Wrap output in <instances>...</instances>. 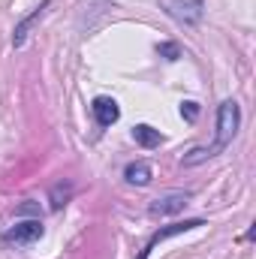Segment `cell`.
<instances>
[{
    "instance_id": "30bf717a",
    "label": "cell",
    "mask_w": 256,
    "mask_h": 259,
    "mask_svg": "<svg viewBox=\"0 0 256 259\" xmlns=\"http://www.w3.org/2000/svg\"><path fill=\"white\" fill-rule=\"evenodd\" d=\"M160 52H163V55H169V61H175V58H178V49H175V46H160Z\"/></svg>"
},
{
    "instance_id": "ba28073f",
    "label": "cell",
    "mask_w": 256,
    "mask_h": 259,
    "mask_svg": "<svg viewBox=\"0 0 256 259\" xmlns=\"http://www.w3.org/2000/svg\"><path fill=\"white\" fill-rule=\"evenodd\" d=\"M46 6H49V3H42V6H39V9H36V12H33L30 18H27V21H21V24L15 27V36H12V42H15V46H21V42H24V36H27V30H30V24H33V21H36V18H39V15L46 12Z\"/></svg>"
},
{
    "instance_id": "9c48e42d",
    "label": "cell",
    "mask_w": 256,
    "mask_h": 259,
    "mask_svg": "<svg viewBox=\"0 0 256 259\" xmlns=\"http://www.w3.org/2000/svg\"><path fill=\"white\" fill-rule=\"evenodd\" d=\"M181 115H184L187 121H196V115H199V109H196V103H184V106H181Z\"/></svg>"
},
{
    "instance_id": "8992f818",
    "label": "cell",
    "mask_w": 256,
    "mask_h": 259,
    "mask_svg": "<svg viewBox=\"0 0 256 259\" xmlns=\"http://www.w3.org/2000/svg\"><path fill=\"white\" fill-rule=\"evenodd\" d=\"M133 139L142 145V148H157L160 142H163V136H160V130L148 127V124H139V127H133Z\"/></svg>"
},
{
    "instance_id": "7a4b0ae2",
    "label": "cell",
    "mask_w": 256,
    "mask_h": 259,
    "mask_svg": "<svg viewBox=\"0 0 256 259\" xmlns=\"http://www.w3.org/2000/svg\"><path fill=\"white\" fill-rule=\"evenodd\" d=\"M196 226H205V223H202V220H184V223H172V226H166V229L154 232V235H151V241L145 244V250H142V256H139V259H148V253H151L160 241H166V238H172V235H181V232H190V229H196Z\"/></svg>"
},
{
    "instance_id": "277c9868",
    "label": "cell",
    "mask_w": 256,
    "mask_h": 259,
    "mask_svg": "<svg viewBox=\"0 0 256 259\" xmlns=\"http://www.w3.org/2000/svg\"><path fill=\"white\" fill-rule=\"evenodd\" d=\"M39 235H42V223H39V220H27V223H15V226L6 232V241H15V244H33Z\"/></svg>"
},
{
    "instance_id": "52a82bcc",
    "label": "cell",
    "mask_w": 256,
    "mask_h": 259,
    "mask_svg": "<svg viewBox=\"0 0 256 259\" xmlns=\"http://www.w3.org/2000/svg\"><path fill=\"white\" fill-rule=\"evenodd\" d=\"M124 175H127L130 184H139V187H145V184L151 181V166H148V163H130Z\"/></svg>"
},
{
    "instance_id": "3957f363",
    "label": "cell",
    "mask_w": 256,
    "mask_h": 259,
    "mask_svg": "<svg viewBox=\"0 0 256 259\" xmlns=\"http://www.w3.org/2000/svg\"><path fill=\"white\" fill-rule=\"evenodd\" d=\"M187 199H190V193H181V190H175V193H163L157 196L154 202H151V214L154 217H160V214H175V211H181L184 205H187Z\"/></svg>"
},
{
    "instance_id": "5b68a950",
    "label": "cell",
    "mask_w": 256,
    "mask_h": 259,
    "mask_svg": "<svg viewBox=\"0 0 256 259\" xmlns=\"http://www.w3.org/2000/svg\"><path fill=\"white\" fill-rule=\"evenodd\" d=\"M94 115H97V121H100L103 127H112V124L121 118V109H118L115 100H109V97H97V100H94Z\"/></svg>"
},
{
    "instance_id": "6da1fadb",
    "label": "cell",
    "mask_w": 256,
    "mask_h": 259,
    "mask_svg": "<svg viewBox=\"0 0 256 259\" xmlns=\"http://www.w3.org/2000/svg\"><path fill=\"white\" fill-rule=\"evenodd\" d=\"M235 130H238V106L229 100V103L220 106V115H217V142H214V148L208 151V157H214L217 151H223V148L232 142Z\"/></svg>"
}]
</instances>
